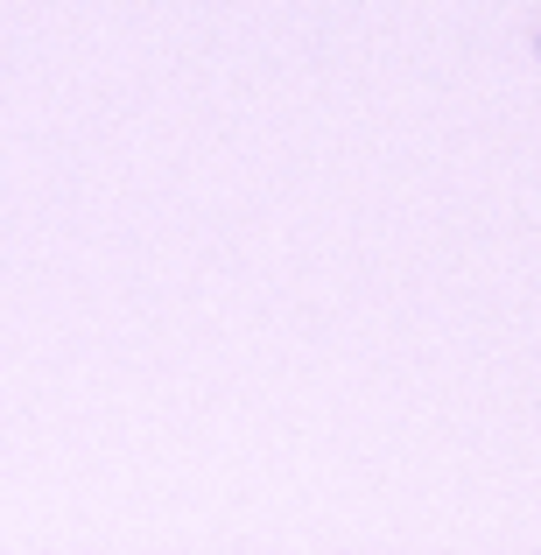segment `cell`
Segmentation results:
<instances>
[]
</instances>
